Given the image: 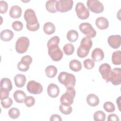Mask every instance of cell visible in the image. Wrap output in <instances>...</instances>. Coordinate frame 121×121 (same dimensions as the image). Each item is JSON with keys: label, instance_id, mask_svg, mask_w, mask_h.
<instances>
[{"label": "cell", "instance_id": "cell-1", "mask_svg": "<svg viewBox=\"0 0 121 121\" xmlns=\"http://www.w3.org/2000/svg\"><path fill=\"white\" fill-rule=\"evenodd\" d=\"M24 19L26 22V27L30 31H36L40 27V24L35 11L28 9L24 13Z\"/></svg>", "mask_w": 121, "mask_h": 121}, {"label": "cell", "instance_id": "cell-2", "mask_svg": "<svg viewBox=\"0 0 121 121\" xmlns=\"http://www.w3.org/2000/svg\"><path fill=\"white\" fill-rule=\"evenodd\" d=\"M58 79L59 82L65 86L67 89L74 87L75 86L76 78L72 74L66 72H61L59 74Z\"/></svg>", "mask_w": 121, "mask_h": 121}, {"label": "cell", "instance_id": "cell-3", "mask_svg": "<svg viewBox=\"0 0 121 121\" xmlns=\"http://www.w3.org/2000/svg\"><path fill=\"white\" fill-rule=\"evenodd\" d=\"M76 91L74 87L67 88L66 92L60 97V102L61 104L71 105L73 103Z\"/></svg>", "mask_w": 121, "mask_h": 121}, {"label": "cell", "instance_id": "cell-4", "mask_svg": "<svg viewBox=\"0 0 121 121\" xmlns=\"http://www.w3.org/2000/svg\"><path fill=\"white\" fill-rule=\"evenodd\" d=\"M30 44L29 39L25 36H21L17 39L16 43L15 48L16 52L20 54L26 52Z\"/></svg>", "mask_w": 121, "mask_h": 121}, {"label": "cell", "instance_id": "cell-5", "mask_svg": "<svg viewBox=\"0 0 121 121\" xmlns=\"http://www.w3.org/2000/svg\"><path fill=\"white\" fill-rule=\"evenodd\" d=\"M72 0H56L55 7L57 11L64 13L70 10L73 5Z\"/></svg>", "mask_w": 121, "mask_h": 121}, {"label": "cell", "instance_id": "cell-6", "mask_svg": "<svg viewBox=\"0 0 121 121\" xmlns=\"http://www.w3.org/2000/svg\"><path fill=\"white\" fill-rule=\"evenodd\" d=\"M80 31L84 34L86 37L90 38L95 37L96 35V32L93 27L92 25L87 22L81 23L79 26Z\"/></svg>", "mask_w": 121, "mask_h": 121}, {"label": "cell", "instance_id": "cell-7", "mask_svg": "<svg viewBox=\"0 0 121 121\" xmlns=\"http://www.w3.org/2000/svg\"><path fill=\"white\" fill-rule=\"evenodd\" d=\"M48 54L54 61H59L61 60L63 53L58 45H54L48 47Z\"/></svg>", "mask_w": 121, "mask_h": 121}, {"label": "cell", "instance_id": "cell-8", "mask_svg": "<svg viewBox=\"0 0 121 121\" xmlns=\"http://www.w3.org/2000/svg\"><path fill=\"white\" fill-rule=\"evenodd\" d=\"M86 5L91 11L96 14L102 13L104 10V5L99 0H88Z\"/></svg>", "mask_w": 121, "mask_h": 121}, {"label": "cell", "instance_id": "cell-9", "mask_svg": "<svg viewBox=\"0 0 121 121\" xmlns=\"http://www.w3.org/2000/svg\"><path fill=\"white\" fill-rule=\"evenodd\" d=\"M75 11L78 17L81 19H87L89 16V9L82 2H78L76 5Z\"/></svg>", "mask_w": 121, "mask_h": 121}, {"label": "cell", "instance_id": "cell-10", "mask_svg": "<svg viewBox=\"0 0 121 121\" xmlns=\"http://www.w3.org/2000/svg\"><path fill=\"white\" fill-rule=\"evenodd\" d=\"M26 89L28 92L32 94L38 95L43 92V87L39 82L30 80L27 84Z\"/></svg>", "mask_w": 121, "mask_h": 121}, {"label": "cell", "instance_id": "cell-11", "mask_svg": "<svg viewBox=\"0 0 121 121\" xmlns=\"http://www.w3.org/2000/svg\"><path fill=\"white\" fill-rule=\"evenodd\" d=\"M112 82L114 86H118L121 83V69L120 68H115L112 69L109 82Z\"/></svg>", "mask_w": 121, "mask_h": 121}, {"label": "cell", "instance_id": "cell-12", "mask_svg": "<svg viewBox=\"0 0 121 121\" xmlns=\"http://www.w3.org/2000/svg\"><path fill=\"white\" fill-rule=\"evenodd\" d=\"M32 58L30 55H27L23 56L21 58V61L17 63L18 69L23 72L27 71L30 68V65L32 62Z\"/></svg>", "mask_w": 121, "mask_h": 121}, {"label": "cell", "instance_id": "cell-13", "mask_svg": "<svg viewBox=\"0 0 121 121\" xmlns=\"http://www.w3.org/2000/svg\"><path fill=\"white\" fill-rule=\"evenodd\" d=\"M92 45L93 42L91 38L87 37H84L81 40L80 46L78 49L83 52L88 54Z\"/></svg>", "mask_w": 121, "mask_h": 121}, {"label": "cell", "instance_id": "cell-14", "mask_svg": "<svg viewBox=\"0 0 121 121\" xmlns=\"http://www.w3.org/2000/svg\"><path fill=\"white\" fill-rule=\"evenodd\" d=\"M111 71V67L108 63H103L101 64L99 67V71L101 74L103 78L105 80L106 82H109V79Z\"/></svg>", "mask_w": 121, "mask_h": 121}, {"label": "cell", "instance_id": "cell-15", "mask_svg": "<svg viewBox=\"0 0 121 121\" xmlns=\"http://www.w3.org/2000/svg\"><path fill=\"white\" fill-rule=\"evenodd\" d=\"M107 42L112 48L118 49L121 44V37L119 35H111L108 37Z\"/></svg>", "mask_w": 121, "mask_h": 121}, {"label": "cell", "instance_id": "cell-16", "mask_svg": "<svg viewBox=\"0 0 121 121\" xmlns=\"http://www.w3.org/2000/svg\"><path fill=\"white\" fill-rule=\"evenodd\" d=\"M48 95L52 98L57 97L60 93V88L59 86L53 83H51L47 87Z\"/></svg>", "mask_w": 121, "mask_h": 121}, {"label": "cell", "instance_id": "cell-17", "mask_svg": "<svg viewBox=\"0 0 121 121\" xmlns=\"http://www.w3.org/2000/svg\"><path fill=\"white\" fill-rule=\"evenodd\" d=\"M104 54L103 51L99 48H95L92 52L91 57L93 60L95 62L101 61L104 58Z\"/></svg>", "mask_w": 121, "mask_h": 121}, {"label": "cell", "instance_id": "cell-18", "mask_svg": "<svg viewBox=\"0 0 121 121\" xmlns=\"http://www.w3.org/2000/svg\"><path fill=\"white\" fill-rule=\"evenodd\" d=\"M96 26L101 30L107 29L109 26V21L107 18L103 17H100L96 18L95 22Z\"/></svg>", "mask_w": 121, "mask_h": 121}, {"label": "cell", "instance_id": "cell-19", "mask_svg": "<svg viewBox=\"0 0 121 121\" xmlns=\"http://www.w3.org/2000/svg\"><path fill=\"white\" fill-rule=\"evenodd\" d=\"M15 84L17 87L21 88L23 87L26 82V78L24 75L18 74L14 78Z\"/></svg>", "mask_w": 121, "mask_h": 121}, {"label": "cell", "instance_id": "cell-20", "mask_svg": "<svg viewBox=\"0 0 121 121\" xmlns=\"http://www.w3.org/2000/svg\"><path fill=\"white\" fill-rule=\"evenodd\" d=\"M9 14L13 18H19L22 14V9L17 5H14L11 7Z\"/></svg>", "mask_w": 121, "mask_h": 121}, {"label": "cell", "instance_id": "cell-21", "mask_svg": "<svg viewBox=\"0 0 121 121\" xmlns=\"http://www.w3.org/2000/svg\"><path fill=\"white\" fill-rule=\"evenodd\" d=\"M13 97L17 103L21 104L24 102L26 95L25 93L22 90H17L13 94Z\"/></svg>", "mask_w": 121, "mask_h": 121}, {"label": "cell", "instance_id": "cell-22", "mask_svg": "<svg viewBox=\"0 0 121 121\" xmlns=\"http://www.w3.org/2000/svg\"><path fill=\"white\" fill-rule=\"evenodd\" d=\"M86 101L88 104L92 107L98 105L100 102L98 97L94 94H89L86 97Z\"/></svg>", "mask_w": 121, "mask_h": 121}, {"label": "cell", "instance_id": "cell-23", "mask_svg": "<svg viewBox=\"0 0 121 121\" xmlns=\"http://www.w3.org/2000/svg\"><path fill=\"white\" fill-rule=\"evenodd\" d=\"M14 36L13 32L9 29H5L0 32V37L1 40L8 42L12 39Z\"/></svg>", "mask_w": 121, "mask_h": 121}, {"label": "cell", "instance_id": "cell-24", "mask_svg": "<svg viewBox=\"0 0 121 121\" xmlns=\"http://www.w3.org/2000/svg\"><path fill=\"white\" fill-rule=\"evenodd\" d=\"M69 67L70 69L75 72L80 71L82 68V64L80 61L78 60H72L69 63Z\"/></svg>", "mask_w": 121, "mask_h": 121}, {"label": "cell", "instance_id": "cell-25", "mask_svg": "<svg viewBox=\"0 0 121 121\" xmlns=\"http://www.w3.org/2000/svg\"><path fill=\"white\" fill-rule=\"evenodd\" d=\"M13 88L12 84L10 79L7 78H2L0 80V88L8 90L10 92Z\"/></svg>", "mask_w": 121, "mask_h": 121}, {"label": "cell", "instance_id": "cell-26", "mask_svg": "<svg viewBox=\"0 0 121 121\" xmlns=\"http://www.w3.org/2000/svg\"><path fill=\"white\" fill-rule=\"evenodd\" d=\"M43 30L45 34L47 35H50L55 32V26L52 23L47 22L44 24L43 26Z\"/></svg>", "mask_w": 121, "mask_h": 121}, {"label": "cell", "instance_id": "cell-27", "mask_svg": "<svg viewBox=\"0 0 121 121\" xmlns=\"http://www.w3.org/2000/svg\"><path fill=\"white\" fill-rule=\"evenodd\" d=\"M57 69L53 65H49L45 68V73L46 76L49 78H53L57 73Z\"/></svg>", "mask_w": 121, "mask_h": 121}, {"label": "cell", "instance_id": "cell-28", "mask_svg": "<svg viewBox=\"0 0 121 121\" xmlns=\"http://www.w3.org/2000/svg\"><path fill=\"white\" fill-rule=\"evenodd\" d=\"M112 63L115 65H120L121 63V51L117 50L114 52L112 56Z\"/></svg>", "mask_w": 121, "mask_h": 121}, {"label": "cell", "instance_id": "cell-29", "mask_svg": "<svg viewBox=\"0 0 121 121\" xmlns=\"http://www.w3.org/2000/svg\"><path fill=\"white\" fill-rule=\"evenodd\" d=\"M56 2V0H50L47 1L45 4V7L46 10L48 12L52 13H56L57 12L55 7Z\"/></svg>", "mask_w": 121, "mask_h": 121}, {"label": "cell", "instance_id": "cell-30", "mask_svg": "<svg viewBox=\"0 0 121 121\" xmlns=\"http://www.w3.org/2000/svg\"><path fill=\"white\" fill-rule=\"evenodd\" d=\"M78 38V32L75 30H70L67 34V38L70 42H76Z\"/></svg>", "mask_w": 121, "mask_h": 121}, {"label": "cell", "instance_id": "cell-31", "mask_svg": "<svg viewBox=\"0 0 121 121\" xmlns=\"http://www.w3.org/2000/svg\"><path fill=\"white\" fill-rule=\"evenodd\" d=\"M75 48L74 45L71 43H68L65 44L63 47V50L64 53L67 55L72 54L74 52Z\"/></svg>", "mask_w": 121, "mask_h": 121}, {"label": "cell", "instance_id": "cell-32", "mask_svg": "<svg viewBox=\"0 0 121 121\" xmlns=\"http://www.w3.org/2000/svg\"><path fill=\"white\" fill-rule=\"evenodd\" d=\"M93 117L95 121H104L105 120L106 115L104 112L97 111L94 113Z\"/></svg>", "mask_w": 121, "mask_h": 121}, {"label": "cell", "instance_id": "cell-33", "mask_svg": "<svg viewBox=\"0 0 121 121\" xmlns=\"http://www.w3.org/2000/svg\"><path fill=\"white\" fill-rule=\"evenodd\" d=\"M60 111L63 114H70L72 111V108L70 105H67L61 104L59 106Z\"/></svg>", "mask_w": 121, "mask_h": 121}, {"label": "cell", "instance_id": "cell-34", "mask_svg": "<svg viewBox=\"0 0 121 121\" xmlns=\"http://www.w3.org/2000/svg\"><path fill=\"white\" fill-rule=\"evenodd\" d=\"M8 114L11 119H16L18 118L20 116V111L17 108L13 107L9 110Z\"/></svg>", "mask_w": 121, "mask_h": 121}, {"label": "cell", "instance_id": "cell-35", "mask_svg": "<svg viewBox=\"0 0 121 121\" xmlns=\"http://www.w3.org/2000/svg\"><path fill=\"white\" fill-rule=\"evenodd\" d=\"M104 109L107 112H112L115 110V107L114 104L111 102H106L103 105Z\"/></svg>", "mask_w": 121, "mask_h": 121}, {"label": "cell", "instance_id": "cell-36", "mask_svg": "<svg viewBox=\"0 0 121 121\" xmlns=\"http://www.w3.org/2000/svg\"><path fill=\"white\" fill-rule=\"evenodd\" d=\"M60 38L58 36L55 35L49 39L47 42V47L54 46V45H58L60 43Z\"/></svg>", "mask_w": 121, "mask_h": 121}, {"label": "cell", "instance_id": "cell-37", "mask_svg": "<svg viewBox=\"0 0 121 121\" xmlns=\"http://www.w3.org/2000/svg\"><path fill=\"white\" fill-rule=\"evenodd\" d=\"M0 103L3 108L7 109L9 108L13 104V101L11 98L8 97L1 100Z\"/></svg>", "mask_w": 121, "mask_h": 121}, {"label": "cell", "instance_id": "cell-38", "mask_svg": "<svg viewBox=\"0 0 121 121\" xmlns=\"http://www.w3.org/2000/svg\"><path fill=\"white\" fill-rule=\"evenodd\" d=\"M84 67L87 69H91L95 66V61L90 59H87L83 61Z\"/></svg>", "mask_w": 121, "mask_h": 121}, {"label": "cell", "instance_id": "cell-39", "mask_svg": "<svg viewBox=\"0 0 121 121\" xmlns=\"http://www.w3.org/2000/svg\"><path fill=\"white\" fill-rule=\"evenodd\" d=\"M35 100L33 96H26V98L24 101V103L27 107H30L33 106L35 104Z\"/></svg>", "mask_w": 121, "mask_h": 121}, {"label": "cell", "instance_id": "cell-40", "mask_svg": "<svg viewBox=\"0 0 121 121\" xmlns=\"http://www.w3.org/2000/svg\"><path fill=\"white\" fill-rule=\"evenodd\" d=\"M12 27L16 31H21L23 27V23L20 21H15L12 24Z\"/></svg>", "mask_w": 121, "mask_h": 121}, {"label": "cell", "instance_id": "cell-41", "mask_svg": "<svg viewBox=\"0 0 121 121\" xmlns=\"http://www.w3.org/2000/svg\"><path fill=\"white\" fill-rule=\"evenodd\" d=\"M8 9V4L5 1H0V13L5 14L7 12Z\"/></svg>", "mask_w": 121, "mask_h": 121}, {"label": "cell", "instance_id": "cell-42", "mask_svg": "<svg viewBox=\"0 0 121 121\" xmlns=\"http://www.w3.org/2000/svg\"><path fill=\"white\" fill-rule=\"evenodd\" d=\"M0 100H3L4 99L7 98L9 96V92L6 89L0 88Z\"/></svg>", "mask_w": 121, "mask_h": 121}, {"label": "cell", "instance_id": "cell-43", "mask_svg": "<svg viewBox=\"0 0 121 121\" xmlns=\"http://www.w3.org/2000/svg\"><path fill=\"white\" fill-rule=\"evenodd\" d=\"M108 121H119V118L115 114H110L108 116Z\"/></svg>", "mask_w": 121, "mask_h": 121}, {"label": "cell", "instance_id": "cell-44", "mask_svg": "<svg viewBox=\"0 0 121 121\" xmlns=\"http://www.w3.org/2000/svg\"><path fill=\"white\" fill-rule=\"evenodd\" d=\"M50 120L51 121H61L62 120L61 117L58 114H52L51 115Z\"/></svg>", "mask_w": 121, "mask_h": 121}, {"label": "cell", "instance_id": "cell-45", "mask_svg": "<svg viewBox=\"0 0 121 121\" xmlns=\"http://www.w3.org/2000/svg\"><path fill=\"white\" fill-rule=\"evenodd\" d=\"M120 99H121V96H119L116 100V103L118 105V108H119V109L120 111H121L120 108Z\"/></svg>", "mask_w": 121, "mask_h": 121}]
</instances>
